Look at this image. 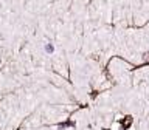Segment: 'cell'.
I'll use <instances>...</instances> for the list:
<instances>
[{
	"label": "cell",
	"instance_id": "obj_1",
	"mask_svg": "<svg viewBox=\"0 0 149 130\" xmlns=\"http://www.w3.org/2000/svg\"><path fill=\"white\" fill-rule=\"evenodd\" d=\"M54 51V45L51 44V42H48V44H45V53H48V54H51Z\"/></svg>",
	"mask_w": 149,
	"mask_h": 130
},
{
	"label": "cell",
	"instance_id": "obj_2",
	"mask_svg": "<svg viewBox=\"0 0 149 130\" xmlns=\"http://www.w3.org/2000/svg\"><path fill=\"white\" fill-rule=\"evenodd\" d=\"M120 130H124V129H120Z\"/></svg>",
	"mask_w": 149,
	"mask_h": 130
}]
</instances>
